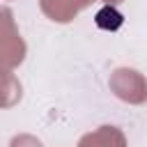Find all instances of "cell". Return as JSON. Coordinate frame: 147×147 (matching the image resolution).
Masks as SVG:
<instances>
[{
	"label": "cell",
	"mask_w": 147,
	"mask_h": 147,
	"mask_svg": "<svg viewBox=\"0 0 147 147\" xmlns=\"http://www.w3.org/2000/svg\"><path fill=\"white\" fill-rule=\"evenodd\" d=\"M96 25L103 28V30H117L122 25V14L115 7H103L96 14Z\"/></svg>",
	"instance_id": "cell-1"
}]
</instances>
